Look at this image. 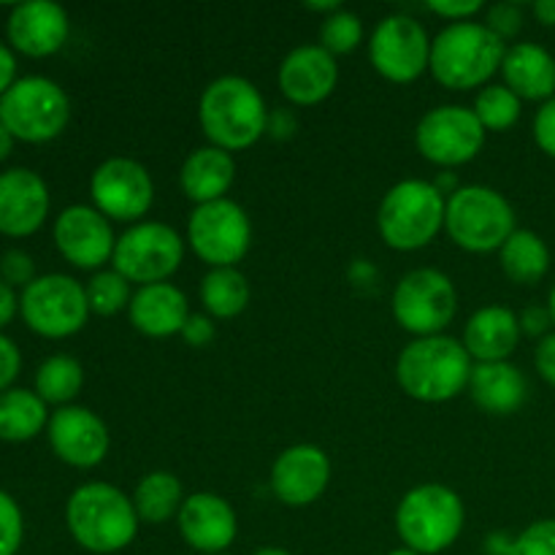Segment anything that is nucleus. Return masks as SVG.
<instances>
[{
  "mask_svg": "<svg viewBox=\"0 0 555 555\" xmlns=\"http://www.w3.org/2000/svg\"><path fill=\"white\" fill-rule=\"evenodd\" d=\"M269 103L263 92L238 74L211 79L198 98V125L206 144L225 152H244L266 135Z\"/></svg>",
  "mask_w": 555,
  "mask_h": 555,
  "instance_id": "1",
  "label": "nucleus"
},
{
  "mask_svg": "<svg viewBox=\"0 0 555 555\" xmlns=\"http://www.w3.org/2000/svg\"><path fill=\"white\" fill-rule=\"evenodd\" d=\"M475 361L464 341L450 334L406 341L396 358V383L421 404H448L469 390Z\"/></svg>",
  "mask_w": 555,
  "mask_h": 555,
  "instance_id": "2",
  "label": "nucleus"
},
{
  "mask_svg": "<svg viewBox=\"0 0 555 555\" xmlns=\"http://www.w3.org/2000/svg\"><path fill=\"white\" fill-rule=\"evenodd\" d=\"M65 526L81 551L114 555L130 547L139 537L141 520L133 499L112 482H85L65 502Z\"/></svg>",
  "mask_w": 555,
  "mask_h": 555,
  "instance_id": "3",
  "label": "nucleus"
},
{
  "mask_svg": "<svg viewBox=\"0 0 555 555\" xmlns=\"http://www.w3.org/2000/svg\"><path fill=\"white\" fill-rule=\"evenodd\" d=\"M504 52L507 43L493 36L482 22L444 25L431 41L428 70L444 90H482L493 85V76L502 70Z\"/></svg>",
  "mask_w": 555,
  "mask_h": 555,
  "instance_id": "4",
  "label": "nucleus"
},
{
  "mask_svg": "<svg viewBox=\"0 0 555 555\" xmlns=\"http://www.w3.org/2000/svg\"><path fill=\"white\" fill-rule=\"evenodd\" d=\"M466 504L444 482L410 488L396 507V534L401 545L421 555H439L464 534Z\"/></svg>",
  "mask_w": 555,
  "mask_h": 555,
  "instance_id": "5",
  "label": "nucleus"
},
{
  "mask_svg": "<svg viewBox=\"0 0 555 555\" xmlns=\"http://www.w3.org/2000/svg\"><path fill=\"white\" fill-rule=\"evenodd\" d=\"M448 198L428 179H401L377 206V233L396 253L426 249L444 231Z\"/></svg>",
  "mask_w": 555,
  "mask_h": 555,
  "instance_id": "6",
  "label": "nucleus"
},
{
  "mask_svg": "<svg viewBox=\"0 0 555 555\" xmlns=\"http://www.w3.org/2000/svg\"><path fill=\"white\" fill-rule=\"evenodd\" d=\"M515 231H518V222H515L513 204L496 188L464 184L459 193L448 198L444 233L464 253H499Z\"/></svg>",
  "mask_w": 555,
  "mask_h": 555,
  "instance_id": "7",
  "label": "nucleus"
},
{
  "mask_svg": "<svg viewBox=\"0 0 555 555\" xmlns=\"http://www.w3.org/2000/svg\"><path fill=\"white\" fill-rule=\"evenodd\" d=\"M390 312L396 325L412 339L448 334L459 314V287L442 269L421 266L396 282L390 293Z\"/></svg>",
  "mask_w": 555,
  "mask_h": 555,
  "instance_id": "8",
  "label": "nucleus"
},
{
  "mask_svg": "<svg viewBox=\"0 0 555 555\" xmlns=\"http://www.w3.org/2000/svg\"><path fill=\"white\" fill-rule=\"evenodd\" d=\"M0 122L14 141L47 144L70 122V98L47 76H22L0 98Z\"/></svg>",
  "mask_w": 555,
  "mask_h": 555,
  "instance_id": "9",
  "label": "nucleus"
},
{
  "mask_svg": "<svg viewBox=\"0 0 555 555\" xmlns=\"http://www.w3.org/2000/svg\"><path fill=\"white\" fill-rule=\"evenodd\" d=\"M188 242L177 228L160 220H144L128 225L117 236L112 269H117L133 287L171 282L182 269Z\"/></svg>",
  "mask_w": 555,
  "mask_h": 555,
  "instance_id": "10",
  "label": "nucleus"
},
{
  "mask_svg": "<svg viewBox=\"0 0 555 555\" xmlns=\"http://www.w3.org/2000/svg\"><path fill=\"white\" fill-rule=\"evenodd\" d=\"M184 242L209 269H231L242 263L253 247V220L233 198L193 206Z\"/></svg>",
  "mask_w": 555,
  "mask_h": 555,
  "instance_id": "11",
  "label": "nucleus"
},
{
  "mask_svg": "<svg viewBox=\"0 0 555 555\" xmlns=\"http://www.w3.org/2000/svg\"><path fill=\"white\" fill-rule=\"evenodd\" d=\"M20 314L33 334L43 339H68L90 320L85 285L68 274L36 276L20 296Z\"/></svg>",
  "mask_w": 555,
  "mask_h": 555,
  "instance_id": "12",
  "label": "nucleus"
},
{
  "mask_svg": "<svg viewBox=\"0 0 555 555\" xmlns=\"http://www.w3.org/2000/svg\"><path fill=\"white\" fill-rule=\"evenodd\" d=\"M90 198L106 220L135 225L155 206V179L135 157L112 155L90 173Z\"/></svg>",
  "mask_w": 555,
  "mask_h": 555,
  "instance_id": "13",
  "label": "nucleus"
},
{
  "mask_svg": "<svg viewBox=\"0 0 555 555\" xmlns=\"http://www.w3.org/2000/svg\"><path fill=\"white\" fill-rule=\"evenodd\" d=\"M486 135V128L472 106L442 103L421 117L415 128V146L426 163L442 171H453L480 155Z\"/></svg>",
  "mask_w": 555,
  "mask_h": 555,
  "instance_id": "14",
  "label": "nucleus"
},
{
  "mask_svg": "<svg viewBox=\"0 0 555 555\" xmlns=\"http://www.w3.org/2000/svg\"><path fill=\"white\" fill-rule=\"evenodd\" d=\"M431 41L415 16L388 14L369 36V63L390 85H412L431 65Z\"/></svg>",
  "mask_w": 555,
  "mask_h": 555,
  "instance_id": "15",
  "label": "nucleus"
},
{
  "mask_svg": "<svg viewBox=\"0 0 555 555\" xmlns=\"http://www.w3.org/2000/svg\"><path fill=\"white\" fill-rule=\"evenodd\" d=\"M52 238L63 260L92 274L112 263L117 247L114 222L106 220L92 204H74L60 211L54 217Z\"/></svg>",
  "mask_w": 555,
  "mask_h": 555,
  "instance_id": "16",
  "label": "nucleus"
},
{
  "mask_svg": "<svg viewBox=\"0 0 555 555\" xmlns=\"http://www.w3.org/2000/svg\"><path fill=\"white\" fill-rule=\"evenodd\" d=\"M334 466L328 453L320 444L298 442L282 450L271 464V493L280 499L285 507L301 509L312 507L328 491Z\"/></svg>",
  "mask_w": 555,
  "mask_h": 555,
  "instance_id": "17",
  "label": "nucleus"
},
{
  "mask_svg": "<svg viewBox=\"0 0 555 555\" xmlns=\"http://www.w3.org/2000/svg\"><path fill=\"white\" fill-rule=\"evenodd\" d=\"M47 437L52 453L74 469H95L112 450L106 421L90 406L70 404L54 410L49 417Z\"/></svg>",
  "mask_w": 555,
  "mask_h": 555,
  "instance_id": "18",
  "label": "nucleus"
},
{
  "mask_svg": "<svg viewBox=\"0 0 555 555\" xmlns=\"http://www.w3.org/2000/svg\"><path fill=\"white\" fill-rule=\"evenodd\" d=\"M177 529L184 545L198 555L228 553L238 537V515L220 493L195 491L179 509Z\"/></svg>",
  "mask_w": 555,
  "mask_h": 555,
  "instance_id": "19",
  "label": "nucleus"
},
{
  "mask_svg": "<svg viewBox=\"0 0 555 555\" xmlns=\"http://www.w3.org/2000/svg\"><path fill=\"white\" fill-rule=\"evenodd\" d=\"M282 98L296 108L320 106L339 85V63L320 43H301L291 49L276 70Z\"/></svg>",
  "mask_w": 555,
  "mask_h": 555,
  "instance_id": "20",
  "label": "nucleus"
},
{
  "mask_svg": "<svg viewBox=\"0 0 555 555\" xmlns=\"http://www.w3.org/2000/svg\"><path fill=\"white\" fill-rule=\"evenodd\" d=\"M5 36L11 47L25 57H52L70 36L68 11L52 0H27L11 9Z\"/></svg>",
  "mask_w": 555,
  "mask_h": 555,
  "instance_id": "21",
  "label": "nucleus"
},
{
  "mask_svg": "<svg viewBox=\"0 0 555 555\" xmlns=\"http://www.w3.org/2000/svg\"><path fill=\"white\" fill-rule=\"evenodd\" d=\"M52 195L41 173L30 168H9L0 173V233L25 238L41 231L49 217Z\"/></svg>",
  "mask_w": 555,
  "mask_h": 555,
  "instance_id": "22",
  "label": "nucleus"
},
{
  "mask_svg": "<svg viewBox=\"0 0 555 555\" xmlns=\"http://www.w3.org/2000/svg\"><path fill=\"white\" fill-rule=\"evenodd\" d=\"M193 314L188 293L173 282L135 287L128 307V320L146 339H171L182 334L184 323Z\"/></svg>",
  "mask_w": 555,
  "mask_h": 555,
  "instance_id": "23",
  "label": "nucleus"
},
{
  "mask_svg": "<svg viewBox=\"0 0 555 555\" xmlns=\"http://www.w3.org/2000/svg\"><path fill=\"white\" fill-rule=\"evenodd\" d=\"M520 339V323L518 314L502 304H488L480 307L464 325V341L466 352L475 363H499L509 361L513 352L518 350Z\"/></svg>",
  "mask_w": 555,
  "mask_h": 555,
  "instance_id": "24",
  "label": "nucleus"
},
{
  "mask_svg": "<svg viewBox=\"0 0 555 555\" xmlns=\"http://www.w3.org/2000/svg\"><path fill=\"white\" fill-rule=\"evenodd\" d=\"M233 184H236V157L220 146H198L184 157L179 168V188L193 206L228 198Z\"/></svg>",
  "mask_w": 555,
  "mask_h": 555,
  "instance_id": "25",
  "label": "nucleus"
},
{
  "mask_svg": "<svg viewBox=\"0 0 555 555\" xmlns=\"http://www.w3.org/2000/svg\"><path fill=\"white\" fill-rule=\"evenodd\" d=\"M466 393L486 415L507 417L529 399V379L513 361L475 363Z\"/></svg>",
  "mask_w": 555,
  "mask_h": 555,
  "instance_id": "26",
  "label": "nucleus"
},
{
  "mask_svg": "<svg viewBox=\"0 0 555 555\" xmlns=\"http://www.w3.org/2000/svg\"><path fill=\"white\" fill-rule=\"evenodd\" d=\"M499 74L520 101L545 103L555 98V57L540 43H509Z\"/></svg>",
  "mask_w": 555,
  "mask_h": 555,
  "instance_id": "27",
  "label": "nucleus"
},
{
  "mask_svg": "<svg viewBox=\"0 0 555 555\" xmlns=\"http://www.w3.org/2000/svg\"><path fill=\"white\" fill-rule=\"evenodd\" d=\"M130 499H133L135 515H139L141 524L163 526L168 524V520H177L188 493H184L182 480H179L173 472L155 469L146 472V475L135 482Z\"/></svg>",
  "mask_w": 555,
  "mask_h": 555,
  "instance_id": "28",
  "label": "nucleus"
},
{
  "mask_svg": "<svg viewBox=\"0 0 555 555\" xmlns=\"http://www.w3.org/2000/svg\"><path fill=\"white\" fill-rule=\"evenodd\" d=\"M499 266H502L504 276L515 285H537L551 271V247L540 233L518 228L499 249Z\"/></svg>",
  "mask_w": 555,
  "mask_h": 555,
  "instance_id": "29",
  "label": "nucleus"
},
{
  "mask_svg": "<svg viewBox=\"0 0 555 555\" xmlns=\"http://www.w3.org/2000/svg\"><path fill=\"white\" fill-rule=\"evenodd\" d=\"M198 298L211 320H233L247 312L253 301V287L238 266L231 269H209L201 280Z\"/></svg>",
  "mask_w": 555,
  "mask_h": 555,
  "instance_id": "30",
  "label": "nucleus"
},
{
  "mask_svg": "<svg viewBox=\"0 0 555 555\" xmlns=\"http://www.w3.org/2000/svg\"><path fill=\"white\" fill-rule=\"evenodd\" d=\"M49 406L36 390L11 388L0 393V442H30L49 426Z\"/></svg>",
  "mask_w": 555,
  "mask_h": 555,
  "instance_id": "31",
  "label": "nucleus"
},
{
  "mask_svg": "<svg viewBox=\"0 0 555 555\" xmlns=\"http://www.w3.org/2000/svg\"><path fill=\"white\" fill-rule=\"evenodd\" d=\"M85 388V369L74 356H49L36 372V393L47 406H70Z\"/></svg>",
  "mask_w": 555,
  "mask_h": 555,
  "instance_id": "32",
  "label": "nucleus"
},
{
  "mask_svg": "<svg viewBox=\"0 0 555 555\" xmlns=\"http://www.w3.org/2000/svg\"><path fill=\"white\" fill-rule=\"evenodd\" d=\"M472 112L480 119L486 133H507L518 125L520 114H524V101L507 85L493 81V85L477 90Z\"/></svg>",
  "mask_w": 555,
  "mask_h": 555,
  "instance_id": "33",
  "label": "nucleus"
},
{
  "mask_svg": "<svg viewBox=\"0 0 555 555\" xmlns=\"http://www.w3.org/2000/svg\"><path fill=\"white\" fill-rule=\"evenodd\" d=\"M133 291L135 287L117 269H101L85 282L87 304L98 318H114L119 312H128Z\"/></svg>",
  "mask_w": 555,
  "mask_h": 555,
  "instance_id": "34",
  "label": "nucleus"
},
{
  "mask_svg": "<svg viewBox=\"0 0 555 555\" xmlns=\"http://www.w3.org/2000/svg\"><path fill=\"white\" fill-rule=\"evenodd\" d=\"M363 36H366V30H363L361 16L341 5L339 11H334V14L320 22L318 43L325 52L334 54V57H341V54L358 52L363 43Z\"/></svg>",
  "mask_w": 555,
  "mask_h": 555,
  "instance_id": "35",
  "label": "nucleus"
},
{
  "mask_svg": "<svg viewBox=\"0 0 555 555\" xmlns=\"http://www.w3.org/2000/svg\"><path fill=\"white\" fill-rule=\"evenodd\" d=\"M25 540V518L14 496L0 491V555H16Z\"/></svg>",
  "mask_w": 555,
  "mask_h": 555,
  "instance_id": "36",
  "label": "nucleus"
},
{
  "mask_svg": "<svg viewBox=\"0 0 555 555\" xmlns=\"http://www.w3.org/2000/svg\"><path fill=\"white\" fill-rule=\"evenodd\" d=\"M509 555H555V520H534L513 542Z\"/></svg>",
  "mask_w": 555,
  "mask_h": 555,
  "instance_id": "37",
  "label": "nucleus"
},
{
  "mask_svg": "<svg viewBox=\"0 0 555 555\" xmlns=\"http://www.w3.org/2000/svg\"><path fill=\"white\" fill-rule=\"evenodd\" d=\"M482 25H486L493 36L502 38L504 43H509L513 38H518L520 30H524V5L518 3L488 5Z\"/></svg>",
  "mask_w": 555,
  "mask_h": 555,
  "instance_id": "38",
  "label": "nucleus"
},
{
  "mask_svg": "<svg viewBox=\"0 0 555 555\" xmlns=\"http://www.w3.org/2000/svg\"><path fill=\"white\" fill-rule=\"evenodd\" d=\"M0 280L11 287H22L25 291L33 280H36V263L25 249H9L0 258Z\"/></svg>",
  "mask_w": 555,
  "mask_h": 555,
  "instance_id": "39",
  "label": "nucleus"
},
{
  "mask_svg": "<svg viewBox=\"0 0 555 555\" xmlns=\"http://www.w3.org/2000/svg\"><path fill=\"white\" fill-rule=\"evenodd\" d=\"M426 9L448 25H459V22H475V16L488 5L482 0H431Z\"/></svg>",
  "mask_w": 555,
  "mask_h": 555,
  "instance_id": "40",
  "label": "nucleus"
},
{
  "mask_svg": "<svg viewBox=\"0 0 555 555\" xmlns=\"http://www.w3.org/2000/svg\"><path fill=\"white\" fill-rule=\"evenodd\" d=\"M179 339L188 347H193V350H204V347H209L217 339V320H211L206 312H193L188 323H184Z\"/></svg>",
  "mask_w": 555,
  "mask_h": 555,
  "instance_id": "41",
  "label": "nucleus"
},
{
  "mask_svg": "<svg viewBox=\"0 0 555 555\" xmlns=\"http://www.w3.org/2000/svg\"><path fill=\"white\" fill-rule=\"evenodd\" d=\"M531 130H534L537 146L555 160V98L540 103V108L534 114V128Z\"/></svg>",
  "mask_w": 555,
  "mask_h": 555,
  "instance_id": "42",
  "label": "nucleus"
},
{
  "mask_svg": "<svg viewBox=\"0 0 555 555\" xmlns=\"http://www.w3.org/2000/svg\"><path fill=\"white\" fill-rule=\"evenodd\" d=\"M518 323H520V334L531 336V339H545L555 325L547 304L545 307H540V304H534V307H526L524 312L518 314Z\"/></svg>",
  "mask_w": 555,
  "mask_h": 555,
  "instance_id": "43",
  "label": "nucleus"
},
{
  "mask_svg": "<svg viewBox=\"0 0 555 555\" xmlns=\"http://www.w3.org/2000/svg\"><path fill=\"white\" fill-rule=\"evenodd\" d=\"M20 369H22L20 347H16L9 336L0 334V393L11 390V383L16 379Z\"/></svg>",
  "mask_w": 555,
  "mask_h": 555,
  "instance_id": "44",
  "label": "nucleus"
},
{
  "mask_svg": "<svg viewBox=\"0 0 555 555\" xmlns=\"http://www.w3.org/2000/svg\"><path fill=\"white\" fill-rule=\"evenodd\" d=\"M298 133V117L293 108H269L266 135L274 141H291Z\"/></svg>",
  "mask_w": 555,
  "mask_h": 555,
  "instance_id": "45",
  "label": "nucleus"
},
{
  "mask_svg": "<svg viewBox=\"0 0 555 555\" xmlns=\"http://www.w3.org/2000/svg\"><path fill=\"white\" fill-rule=\"evenodd\" d=\"M534 369L547 385L555 388V331H551V334H547L545 339H540V345H537Z\"/></svg>",
  "mask_w": 555,
  "mask_h": 555,
  "instance_id": "46",
  "label": "nucleus"
},
{
  "mask_svg": "<svg viewBox=\"0 0 555 555\" xmlns=\"http://www.w3.org/2000/svg\"><path fill=\"white\" fill-rule=\"evenodd\" d=\"M16 81V57L5 43H0V98L11 90Z\"/></svg>",
  "mask_w": 555,
  "mask_h": 555,
  "instance_id": "47",
  "label": "nucleus"
},
{
  "mask_svg": "<svg viewBox=\"0 0 555 555\" xmlns=\"http://www.w3.org/2000/svg\"><path fill=\"white\" fill-rule=\"evenodd\" d=\"M347 276H350V282L356 287H366V285H374V282H377L379 271H377V266H374V263L358 258V260H352V266L347 269Z\"/></svg>",
  "mask_w": 555,
  "mask_h": 555,
  "instance_id": "48",
  "label": "nucleus"
},
{
  "mask_svg": "<svg viewBox=\"0 0 555 555\" xmlns=\"http://www.w3.org/2000/svg\"><path fill=\"white\" fill-rule=\"evenodd\" d=\"M16 312H20V298H16L14 287L0 280V328L9 325Z\"/></svg>",
  "mask_w": 555,
  "mask_h": 555,
  "instance_id": "49",
  "label": "nucleus"
},
{
  "mask_svg": "<svg viewBox=\"0 0 555 555\" xmlns=\"http://www.w3.org/2000/svg\"><path fill=\"white\" fill-rule=\"evenodd\" d=\"M513 542H515V537L499 531V534L488 537L486 551H488V555H509V551H513Z\"/></svg>",
  "mask_w": 555,
  "mask_h": 555,
  "instance_id": "50",
  "label": "nucleus"
},
{
  "mask_svg": "<svg viewBox=\"0 0 555 555\" xmlns=\"http://www.w3.org/2000/svg\"><path fill=\"white\" fill-rule=\"evenodd\" d=\"M434 188H437L439 193L444 195V198H450V195L459 193V190L464 188V184H459V179H455L453 171H442L437 179H434Z\"/></svg>",
  "mask_w": 555,
  "mask_h": 555,
  "instance_id": "51",
  "label": "nucleus"
},
{
  "mask_svg": "<svg viewBox=\"0 0 555 555\" xmlns=\"http://www.w3.org/2000/svg\"><path fill=\"white\" fill-rule=\"evenodd\" d=\"M537 20L542 22L545 27H555V0H540V3L531 5Z\"/></svg>",
  "mask_w": 555,
  "mask_h": 555,
  "instance_id": "52",
  "label": "nucleus"
},
{
  "mask_svg": "<svg viewBox=\"0 0 555 555\" xmlns=\"http://www.w3.org/2000/svg\"><path fill=\"white\" fill-rule=\"evenodd\" d=\"M304 9H307V11H318V14H323V20H325V16H331V14H334V11H339L341 3H336V0H325V3H318V0H309V3H304Z\"/></svg>",
  "mask_w": 555,
  "mask_h": 555,
  "instance_id": "53",
  "label": "nucleus"
},
{
  "mask_svg": "<svg viewBox=\"0 0 555 555\" xmlns=\"http://www.w3.org/2000/svg\"><path fill=\"white\" fill-rule=\"evenodd\" d=\"M11 150H14V135H11L9 130H5V125L0 122V163L11 155Z\"/></svg>",
  "mask_w": 555,
  "mask_h": 555,
  "instance_id": "54",
  "label": "nucleus"
},
{
  "mask_svg": "<svg viewBox=\"0 0 555 555\" xmlns=\"http://www.w3.org/2000/svg\"><path fill=\"white\" fill-rule=\"evenodd\" d=\"M253 555H293L291 551H285V547H276V545H266V547H258Z\"/></svg>",
  "mask_w": 555,
  "mask_h": 555,
  "instance_id": "55",
  "label": "nucleus"
},
{
  "mask_svg": "<svg viewBox=\"0 0 555 555\" xmlns=\"http://www.w3.org/2000/svg\"><path fill=\"white\" fill-rule=\"evenodd\" d=\"M385 555H421V553H415V551H410V547H393V551H388Z\"/></svg>",
  "mask_w": 555,
  "mask_h": 555,
  "instance_id": "56",
  "label": "nucleus"
},
{
  "mask_svg": "<svg viewBox=\"0 0 555 555\" xmlns=\"http://www.w3.org/2000/svg\"><path fill=\"white\" fill-rule=\"evenodd\" d=\"M547 309H551V314H553V323H555V285H553L551 296H547Z\"/></svg>",
  "mask_w": 555,
  "mask_h": 555,
  "instance_id": "57",
  "label": "nucleus"
},
{
  "mask_svg": "<svg viewBox=\"0 0 555 555\" xmlns=\"http://www.w3.org/2000/svg\"><path fill=\"white\" fill-rule=\"evenodd\" d=\"M217 555H231V553H217Z\"/></svg>",
  "mask_w": 555,
  "mask_h": 555,
  "instance_id": "58",
  "label": "nucleus"
}]
</instances>
